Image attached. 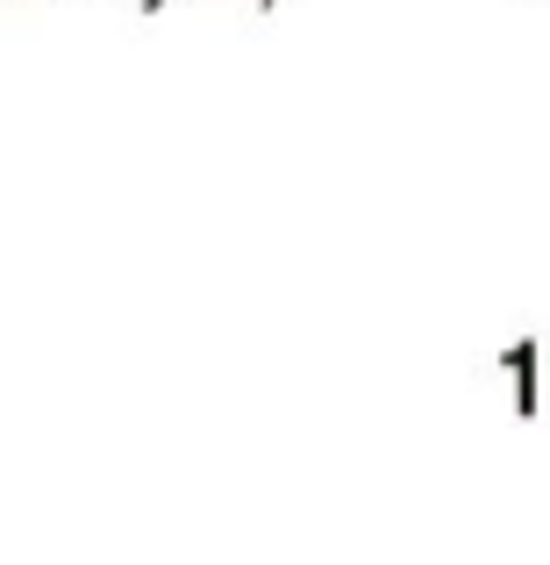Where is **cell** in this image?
<instances>
[{"instance_id":"cell-1","label":"cell","mask_w":550,"mask_h":565,"mask_svg":"<svg viewBox=\"0 0 550 565\" xmlns=\"http://www.w3.org/2000/svg\"><path fill=\"white\" fill-rule=\"evenodd\" d=\"M537 359H543L537 344H515L508 351V373H515V401H522V415L537 408Z\"/></svg>"}]
</instances>
